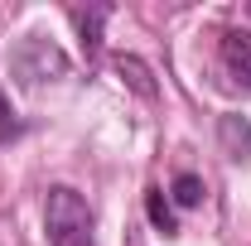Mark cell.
<instances>
[{"label": "cell", "instance_id": "obj_6", "mask_svg": "<svg viewBox=\"0 0 251 246\" xmlns=\"http://www.w3.org/2000/svg\"><path fill=\"white\" fill-rule=\"evenodd\" d=\"M73 20H77V29H82V49H87V58L97 53V44H101V20H106V5H92V10H73Z\"/></svg>", "mask_w": 251, "mask_h": 246}, {"label": "cell", "instance_id": "obj_7", "mask_svg": "<svg viewBox=\"0 0 251 246\" xmlns=\"http://www.w3.org/2000/svg\"><path fill=\"white\" fill-rule=\"evenodd\" d=\"M174 203H179V208H198V203H203V179H198V174H179V179H174Z\"/></svg>", "mask_w": 251, "mask_h": 246}, {"label": "cell", "instance_id": "obj_3", "mask_svg": "<svg viewBox=\"0 0 251 246\" xmlns=\"http://www.w3.org/2000/svg\"><path fill=\"white\" fill-rule=\"evenodd\" d=\"M222 68L237 87L251 92V29H227L222 34Z\"/></svg>", "mask_w": 251, "mask_h": 246}, {"label": "cell", "instance_id": "obj_4", "mask_svg": "<svg viewBox=\"0 0 251 246\" xmlns=\"http://www.w3.org/2000/svg\"><path fill=\"white\" fill-rule=\"evenodd\" d=\"M116 77H121L135 97H155V92H159L155 77H150V68H145L140 58H130V53H121V58H116Z\"/></svg>", "mask_w": 251, "mask_h": 246}, {"label": "cell", "instance_id": "obj_2", "mask_svg": "<svg viewBox=\"0 0 251 246\" xmlns=\"http://www.w3.org/2000/svg\"><path fill=\"white\" fill-rule=\"evenodd\" d=\"M10 73L20 77V82H53L68 73V58H63L58 44H49V39H20L15 49H10Z\"/></svg>", "mask_w": 251, "mask_h": 246}, {"label": "cell", "instance_id": "obj_5", "mask_svg": "<svg viewBox=\"0 0 251 246\" xmlns=\"http://www.w3.org/2000/svg\"><path fill=\"white\" fill-rule=\"evenodd\" d=\"M145 213H150V222H155L164 237H174V232H179V217H174V208H169L164 188H150V193H145Z\"/></svg>", "mask_w": 251, "mask_h": 246}, {"label": "cell", "instance_id": "obj_8", "mask_svg": "<svg viewBox=\"0 0 251 246\" xmlns=\"http://www.w3.org/2000/svg\"><path fill=\"white\" fill-rule=\"evenodd\" d=\"M20 135V121H15V111H10V101L0 97V140H15Z\"/></svg>", "mask_w": 251, "mask_h": 246}, {"label": "cell", "instance_id": "obj_1", "mask_svg": "<svg viewBox=\"0 0 251 246\" xmlns=\"http://www.w3.org/2000/svg\"><path fill=\"white\" fill-rule=\"evenodd\" d=\"M44 232L49 246H97L92 242V208L77 188H49V203H44Z\"/></svg>", "mask_w": 251, "mask_h": 246}]
</instances>
